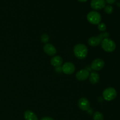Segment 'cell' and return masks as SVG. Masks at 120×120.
Returning a JSON list of instances; mask_svg holds the SVG:
<instances>
[{
    "mask_svg": "<svg viewBox=\"0 0 120 120\" xmlns=\"http://www.w3.org/2000/svg\"><path fill=\"white\" fill-rule=\"evenodd\" d=\"M75 56L79 59H84L87 57L88 54V49L86 45L79 43L76 45L73 49Z\"/></svg>",
    "mask_w": 120,
    "mask_h": 120,
    "instance_id": "1",
    "label": "cell"
},
{
    "mask_svg": "<svg viewBox=\"0 0 120 120\" xmlns=\"http://www.w3.org/2000/svg\"><path fill=\"white\" fill-rule=\"evenodd\" d=\"M101 46L102 49L107 52H112L116 48V43L109 38L103 39L101 42Z\"/></svg>",
    "mask_w": 120,
    "mask_h": 120,
    "instance_id": "2",
    "label": "cell"
},
{
    "mask_svg": "<svg viewBox=\"0 0 120 120\" xmlns=\"http://www.w3.org/2000/svg\"><path fill=\"white\" fill-rule=\"evenodd\" d=\"M87 19L93 25L99 24L101 21V16L97 11H91L87 15Z\"/></svg>",
    "mask_w": 120,
    "mask_h": 120,
    "instance_id": "3",
    "label": "cell"
},
{
    "mask_svg": "<svg viewBox=\"0 0 120 120\" xmlns=\"http://www.w3.org/2000/svg\"><path fill=\"white\" fill-rule=\"evenodd\" d=\"M117 96V91L114 88L109 87L105 89L103 93V97L106 101H112Z\"/></svg>",
    "mask_w": 120,
    "mask_h": 120,
    "instance_id": "4",
    "label": "cell"
},
{
    "mask_svg": "<svg viewBox=\"0 0 120 120\" xmlns=\"http://www.w3.org/2000/svg\"><path fill=\"white\" fill-rule=\"evenodd\" d=\"M104 60L101 59L97 58L94 60L91 64V68L94 71H100L104 66Z\"/></svg>",
    "mask_w": 120,
    "mask_h": 120,
    "instance_id": "5",
    "label": "cell"
},
{
    "mask_svg": "<svg viewBox=\"0 0 120 120\" xmlns=\"http://www.w3.org/2000/svg\"><path fill=\"white\" fill-rule=\"evenodd\" d=\"M62 71L66 75H71L75 71V66L71 62H66L62 66Z\"/></svg>",
    "mask_w": 120,
    "mask_h": 120,
    "instance_id": "6",
    "label": "cell"
},
{
    "mask_svg": "<svg viewBox=\"0 0 120 120\" xmlns=\"http://www.w3.org/2000/svg\"><path fill=\"white\" fill-rule=\"evenodd\" d=\"M90 5L95 10H100L105 7V0H91Z\"/></svg>",
    "mask_w": 120,
    "mask_h": 120,
    "instance_id": "7",
    "label": "cell"
},
{
    "mask_svg": "<svg viewBox=\"0 0 120 120\" xmlns=\"http://www.w3.org/2000/svg\"><path fill=\"white\" fill-rule=\"evenodd\" d=\"M90 75V73L86 69H81L77 71L76 75V77L78 80L84 81L87 79Z\"/></svg>",
    "mask_w": 120,
    "mask_h": 120,
    "instance_id": "8",
    "label": "cell"
},
{
    "mask_svg": "<svg viewBox=\"0 0 120 120\" xmlns=\"http://www.w3.org/2000/svg\"><path fill=\"white\" fill-rule=\"evenodd\" d=\"M78 105L80 109L83 111H88L90 107L89 101L84 97H82L80 98L78 102Z\"/></svg>",
    "mask_w": 120,
    "mask_h": 120,
    "instance_id": "9",
    "label": "cell"
},
{
    "mask_svg": "<svg viewBox=\"0 0 120 120\" xmlns=\"http://www.w3.org/2000/svg\"><path fill=\"white\" fill-rule=\"evenodd\" d=\"M43 50L45 53L48 55L49 56H54L56 53V49L53 45L50 43H46L43 46Z\"/></svg>",
    "mask_w": 120,
    "mask_h": 120,
    "instance_id": "10",
    "label": "cell"
},
{
    "mask_svg": "<svg viewBox=\"0 0 120 120\" xmlns=\"http://www.w3.org/2000/svg\"><path fill=\"white\" fill-rule=\"evenodd\" d=\"M50 63L55 68L61 66L63 64V59L59 56H55L52 58Z\"/></svg>",
    "mask_w": 120,
    "mask_h": 120,
    "instance_id": "11",
    "label": "cell"
},
{
    "mask_svg": "<svg viewBox=\"0 0 120 120\" xmlns=\"http://www.w3.org/2000/svg\"><path fill=\"white\" fill-rule=\"evenodd\" d=\"M89 80L90 83L93 84H96L99 82L100 80V76L98 73L96 71L91 72L89 75Z\"/></svg>",
    "mask_w": 120,
    "mask_h": 120,
    "instance_id": "12",
    "label": "cell"
},
{
    "mask_svg": "<svg viewBox=\"0 0 120 120\" xmlns=\"http://www.w3.org/2000/svg\"><path fill=\"white\" fill-rule=\"evenodd\" d=\"M101 41L98 36H91L88 40V43L92 47H96L101 43Z\"/></svg>",
    "mask_w": 120,
    "mask_h": 120,
    "instance_id": "13",
    "label": "cell"
},
{
    "mask_svg": "<svg viewBox=\"0 0 120 120\" xmlns=\"http://www.w3.org/2000/svg\"><path fill=\"white\" fill-rule=\"evenodd\" d=\"M24 118L25 120H38L36 115L30 110H27L24 112Z\"/></svg>",
    "mask_w": 120,
    "mask_h": 120,
    "instance_id": "14",
    "label": "cell"
},
{
    "mask_svg": "<svg viewBox=\"0 0 120 120\" xmlns=\"http://www.w3.org/2000/svg\"><path fill=\"white\" fill-rule=\"evenodd\" d=\"M94 120H104V116L101 112L99 111H96L93 114Z\"/></svg>",
    "mask_w": 120,
    "mask_h": 120,
    "instance_id": "15",
    "label": "cell"
},
{
    "mask_svg": "<svg viewBox=\"0 0 120 120\" xmlns=\"http://www.w3.org/2000/svg\"><path fill=\"white\" fill-rule=\"evenodd\" d=\"M41 41H42L43 43H46H46H48L49 41V35L46 34H43V35L41 36Z\"/></svg>",
    "mask_w": 120,
    "mask_h": 120,
    "instance_id": "16",
    "label": "cell"
},
{
    "mask_svg": "<svg viewBox=\"0 0 120 120\" xmlns=\"http://www.w3.org/2000/svg\"><path fill=\"white\" fill-rule=\"evenodd\" d=\"M104 11L106 14H111L113 12V7L111 5H107L104 7Z\"/></svg>",
    "mask_w": 120,
    "mask_h": 120,
    "instance_id": "17",
    "label": "cell"
},
{
    "mask_svg": "<svg viewBox=\"0 0 120 120\" xmlns=\"http://www.w3.org/2000/svg\"><path fill=\"white\" fill-rule=\"evenodd\" d=\"M109 36H110V34H109L108 32H102L101 34H100L98 36H98V37L100 38V39L102 41L103 39H104L109 38Z\"/></svg>",
    "mask_w": 120,
    "mask_h": 120,
    "instance_id": "18",
    "label": "cell"
},
{
    "mask_svg": "<svg viewBox=\"0 0 120 120\" xmlns=\"http://www.w3.org/2000/svg\"><path fill=\"white\" fill-rule=\"evenodd\" d=\"M107 26L105 23H100L98 24V29L101 32H104L106 30Z\"/></svg>",
    "mask_w": 120,
    "mask_h": 120,
    "instance_id": "19",
    "label": "cell"
},
{
    "mask_svg": "<svg viewBox=\"0 0 120 120\" xmlns=\"http://www.w3.org/2000/svg\"><path fill=\"white\" fill-rule=\"evenodd\" d=\"M55 71H56L57 73H60L63 72V71H62V66L57 67V68H55Z\"/></svg>",
    "mask_w": 120,
    "mask_h": 120,
    "instance_id": "20",
    "label": "cell"
},
{
    "mask_svg": "<svg viewBox=\"0 0 120 120\" xmlns=\"http://www.w3.org/2000/svg\"><path fill=\"white\" fill-rule=\"evenodd\" d=\"M116 1V0H105V2L108 3L109 4H113L114 3H115Z\"/></svg>",
    "mask_w": 120,
    "mask_h": 120,
    "instance_id": "21",
    "label": "cell"
},
{
    "mask_svg": "<svg viewBox=\"0 0 120 120\" xmlns=\"http://www.w3.org/2000/svg\"><path fill=\"white\" fill-rule=\"evenodd\" d=\"M41 120H54L53 118H50V117H43L42 118H41Z\"/></svg>",
    "mask_w": 120,
    "mask_h": 120,
    "instance_id": "22",
    "label": "cell"
},
{
    "mask_svg": "<svg viewBox=\"0 0 120 120\" xmlns=\"http://www.w3.org/2000/svg\"><path fill=\"white\" fill-rule=\"evenodd\" d=\"M78 1H79V2H86L87 0H78Z\"/></svg>",
    "mask_w": 120,
    "mask_h": 120,
    "instance_id": "23",
    "label": "cell"
}]
</instances>
